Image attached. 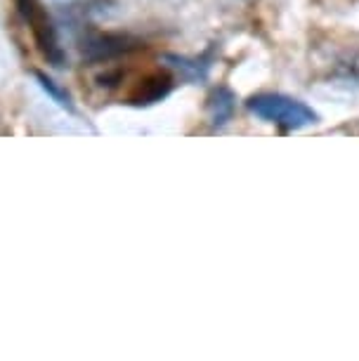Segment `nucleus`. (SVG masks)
Segmentation results:
<instances>
[{"mask_svg":"<svg viewBox=\"0 0 359 361\" xmlns=\"http://www.w3.org/2000/svg\"><path fill=\"white\" fill-rule=\"evenodd\" d=\"M38 80H40V83H43V87H45L47 92L52 94V97H57V99H59V104L69 106V97H64V94L57 90V87H55V83H52L50 78H45V76H40V73H38Z\"/></svg>","mask_w":359,"mask_h":361,"instance_id":"39448f33","label":"nucleus"},{"mask_svg":"<svg viewBox=\"0 0 359 361\" xmlns=\"http://www.w3.org/2000/svg\"><path fill=\"white\" fill-rule=\"evenodd\" d=\"M234 109H236V97L232 94V90H227V87L213 90L211 99H208V111H211L213 126H225L234 116Z\"/></svg>","mask_w":359,"mask_h":361,"instance_id":"7ed1b4c3","label":"nucleus"},{"mask_svg":"<svg viewBox=\"0 0 359 361\" xmlns=\"http://www.w3.org/2000/svg\"><path fill=\"white\" fill-rule=\"evenodd\" d=\"M334 76L338 80H343V83H348V80H350V83L359 85V52L341 59L338 66H336V71H334Z\"/></svg>","mask_w":359,"mask_h":361,"instance_id":"20e7f679","label":"nucleus"},{"mask_svg":"<svg viewBox=\"0 0 359 361\" xmlns=\"http://www.w3.org/2000/svg\"><path fill=\"white\" fill-rule=\"evenodd\" d=\"M248 111L255 114L260 121L274 123L284 128V130H300V128L315 126L320 121V116L312 106H308L305 102L288 97L281 92H262L253 94L246 102Z\"/></svg>","mask_w":359,"mask_h":361,"instance_id":"f257e3e1","label":"nucleus"},{"mask_svg":"<svg viewBox=\"0 0 359 361\" xmlns=\"http://www.w3.org/2000/svg\"><path fill=\"white\" fill-rule=\"evenodd\" d=\"M17 8L22 12L24 22L29 24L33 40H36L38 50L43 52V57L55 66L62 64L64 52H62V47H59L55 24H52V19L47 17V12L43 5H40V0H17Z\"/></svg>","mask_w":359,"mask_h":361,"instance_id":"f03ea898","label":"nucleus"}]
</instances>
